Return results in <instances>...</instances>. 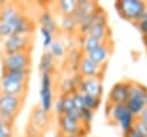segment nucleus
Masks as SVG:
<instances>
[{"mask_svg":"<svg viewBox=\"0 0 147 137\" xmlns=\"http://www.w3.org/2000/svg\"><path fill=\"white\" fill-rule=\"evenodd\" d=\"M124 105L137 117L141 111L147 107V86L139 82L131 81L127 98Z\"/></svg>","mask_w":147,"mask_h":137,"instance_id":"nucleus-1","label":"nucleus"},{"mask_svg":"<svg viewBox=\"0 0 147 137\" xmlns=\"http://www.w3.org/2000/svg\"><path fill=\"white\" fill-rule=\"evenodd\" d=\"M118 16L134 24L147 9V2L142 0H118L115 2Z\"/></svg>","mask_w":147,"mask_h":137,"instance_id":"nucleus-2","label":"nucleus"},{"mask_svg":"<svg viewBox=\"0 0 147 137\" xmlns=\"http://www.w3.org/2000/svg\"><path fill=\"white\" fill-rule=\"evenodd\" d=\"M106 114H107L108 121L110 123H115V124L119 125L123 134L129 131L133 127L136 119H137L126 108V106L124 104H117V105H108L107 104Z\"/></svg>","mask_w":147,"mask_h":137,"instance_id":"nucleus-3","label":"nucleus"},{"mask_svg":"<svg viewBox=\"0 0 147 137\" xmlns=\"http://www.w3.org/2000/svg\"><path fill=\"white\" fill-rule=\"evenodd\" d=\"M23 97H16V96H8V94H1L0 93V117L2 122H9L14 123L15 119L20 114L23 104H24Z\"/></svg>","mask_w":147,"mask_h":137,"instance_id":"nucleus-4","label":"nucleus"},{"mask_svg":"<svg viewBox=\"0 0 147 137\" xmlns=\"http://www.w3.org/2000/svg\"><path fill=\"white\" fill-rule=\"evenodd\" d=\"M31 52H20L11 54L1 53V71H17L31 69Z\"/></svg>","mask_w":147,"mask_h":137,"instance_id":"nucleus-5","label":"nucleus"},{"mask_svg":"<svg viewBox=\"0 0 147 137\" xmlns=\"http://www.w3.org/2000/svg\"><path fill=\"white\" fill-rule=\"evenodd\" d=\"M33 46L32 35H11L2 40V54L31 52Z\"/></svg>","mask_w":147,"mask_h":137,"instance_id":"nucleus-6","label":"nucleus"},{"mask_svg":"<svg viewBox=\"0 0 147 137\" xmlns=\"http://www.w3.org/2000/svg\"><path fill=\"white\" fill-rule=\"evenodd\" d=\"M57 125H59V132L62 135H77L86 137L90 125H85L82 121L72 119L71 116L63 114L57 117Z\"/></svg>","mask_w":147,"mask_h":137,"instance_id":"nucleus-7","label":"nucleus"},{"mask_svg":"<svg viewBox=\"0 0 147 137\" xmlns=\"http://www.w3.org/2000/svg\"><path fill=\"white\" fill-rule=\"evenodd\" d=\"M53 79L51 74H41L40 77V107L45 111L51 113L53 105H54V93H53Z\"/></svg>","mask_w":147,"mask_h":137,"instance_id":"nucleus-8","label":"nucleus"},{"mask_svg":"<svg viewBox=\"0 0 147 137\" xmlns=\"http://www.w3.org/2000/svg\"><path fill=\"white\" fill-rule=\"evenodd\" d=\"M77 73L83 78H102L106 67L99 66L91 61L86 55L80 56L78 63H77Z\"/></svg>","mask_w":147,"mask_h":137,"instance_id":"nucleus-9","label":"nucleus"},{"mask_svg":"<svg viewBox=\"0 0 147 137\" xmlns=\"http://www.w3.org/2000/svg\"><path fill=\"white\" fill-rule=\"evenodd\" d=\"M130 82H131V79H123V81L116 82L111 86V89L109 90L108 98H107V104L108 105L124 104L126 98H127Z\"/></svg>","mask_w":147,"mask_h":137,"instance_id":"nucleus-10","label":"nucleus"},{"mask_svg":"<svg viewBox=\"0 0 147 137\" xmlns=\"http://www.w3.org/2000/svg\"><path fill=\"white\" fill-rule=\"evenodd\" d=\"M49 122H51V114L48 112H45L40 106H34L32 108L28 124L37 129L39 132L44 134V131H46V129L48 128Z\"/></svg>","mask_w":147,"mask_h":137,"instance_id":"nucleus-11","label":"nucleus"},{"mask_svg":"<svg viewBox=\"0 0 147 137\" xmlns=\"http://www.w3.org/2000/svg\"><path fill=\"white\" fill-rule=\"evenodd\" d=\"M78 91L83 94H88L101 99L103 93L102 81L100 78H83L78 85Z\"/></svg>","mask_w":147,"mask_h":137,"instance_id":"nucleus-12","label":"nucleus"},{"mask_svg":"<svg viewBox=\"0 0 147 137\" xmlns=\"http://www.w3.org/2000/svg\"><path fill=\"white\" fill-rule=\"evenodd\" d=\"M28 92V83H17L0 78V93L25 98Z\"/></svg>","mask_w":147,"mask_h":137,"instance_id":"nucleus-13","label":"nucleus"},{"mask_svg":"<svg viewBox=\"0 0 147 137\" xmlns=\"http://www.w3.org/2000/svg\"><path fill=\"white\" fill-rule=\"evenodd\" d=\"M110 54H111V47L109 46V41H106V43H102L100 46H98L95 50L86 53L85 55L94 63L106 67L110 58Z\"/></svg>","mask_w":147,"mask_h":137,"instance_id":"nucleus-14","label":"nucleus"},{"mask_svg":"<svg viewBox=\"0 0 147 137\" xmlns=\"http://www.w3.org/2000/svg\"><path fill=\"white\" fill-rule=\"evenodd\" d=\"M98 8H99V5H98L95 1L78 0L77 9H76L75 14L72 15V17L75 18V21L77 22V24H79V23H80L83 20H85L87 16L92 15Z\"/></svg>","mask_w":147,"mask_h":137,"instance_id":"nucleus-15","label":"nucleus"},{"mask_svg":"<svg viewBox=\"0 0 147 137\" xmlns=\"http://www.w3.org/2000/svg\"><path fill=\"white\" fill-rule=\"evenodd\" d=\"M38 22L40 24V28L46 29L47 31H49L53 35H55L57 32V30H59V25H57V22H56L55 17L48 10L41 12V14L39 15Z\"/></svg>","mask_w":147,"mask_h":137,"instance_id":"nucleus-16","label":"nucleus"},{"mask_svg":"<svg viewBox=\"0 0 147 137\" xmlns=\"http://www.w3.org/2000/svg\"><path fill=\"white\" fill-rule=\"evenodd\" d=\"M87 36L94 37L101 41H109V36H110V28L108 26V24H102V23H98V24H93L88 32L86 33ZM85 35V36H86Z\"/></svg>","mask_w":147,"mask_h":137,"instance_id":"nucleus-17","label":"nucleus"},{"mask_svg":"<svg viewBox=\"0 0 147 137\" xmlns=\"http://www.w3.org/2000/svg\"><path fill=\"white\" fill-rule=\"evenodd\" d=\"M31 69L28 70H17V71H1V79L17 82V83H28L30 78Z\"/></svg>","mask_w":147,"mask_h":137,"instance_id":"nucleus-18","label":"nucleus"},{"mask_svg":"<svg viewBox=\"0 0 147 137\" xmlns=\"http://www.w3.org/2000/svg\"><path fill=\"white\" fill-rule=\"evenodd\" d=\"M54 68H55V59L47 50L41 54V58L39 61V71H40V74H51L52 75Z\"/></svg>","mask_w":147,"mask_h":137,"instance_id":"nucleus-19","label":"nucleus"},{"mask_svg":"<svg viewBox=\"0 0 147 137\" xmlns=\"http://www.w3.org/2000/svg\"><path fill=\"white\" fill-rule=\"evenodd\" d=\"M78 0H61L56 3V8L62 16H72L77 9Z\"/></svg>","mask_w":147,"mask_h":137,"instance_id":"nucleus-20","label":"nucleus"},{"mask_svg":"<svg viewBox=\"0 0 147 137\" xmlns=\"http://www.w3.org/2000/svg\"><path fill=\"white\" fill-rule=\"evenodd\" d=\"M60 25L61 29L67 33H74L78 30V24L72 16H62Z\"/></svg>","mask_w":147,"mask_h":137,"instance_id":"nucleus-21","label":"nucleus"},{"mask_svg":"<svg viewBox=\"0 0 147 137\" xmlns=\"http://www.w3.org/2000/svg\"><path fill=\"white\" fill-rule=\"evenodd\" d=\"M77 91V84L74 77H67L61 83V94H72Z\"/></svg>","mask_w":147,"mask_h":137,"instance_id":"nucleus-22","label":"nucleus"},{"mask_svg":"<svg viewBox=\"0 0 147 137\" xmlns=\"http://www.w3.org/2000/svg\"><path fill=\"white\" fill-rule=\"evenodd\" d=\"M102 43H106V41H101V40H99V39H96V38H94V37H91V36H85L84 37V40H83V50H84V52H85V54L86 53H88V52H91V51H93V50H95L98 46H100Z\"/></svg>","mask_w":147,"mask_h":137,"instance_id":"nucleus-23","label":"nucleus"},{"mask_svg":"<svg viewBox=\"0 0 147 137\" xmlns=\"http://www.w3.org/2000/svg\"><path fill=\"white\" fill-rule=\"evenodd\" d=\"M48 51H49V53L53 55L54 59H61V58L64 56V53H65L64 45H63L60 40H54L53 44L49 46Z\"/></svg>","mask_w":147,"mask_h":137,"instance_id":"nucleus-24","label":"nucleus"},{"mask_svg":"<svg viewBox=\"0 0 147 137\" xmlns=\"http://www.w3.org/2000/svg\"><path fill=\"white\" fill-rule=\"evenodd\" d=\"M100 101H101L100 98H95V97H92V96H88V94H84V108H87V109L94 112L99 108Z\"/></svg>","mask_w":147,"mask_h":137,"instance_id":"nucleus-25","label":"nucleus"},{"mask_svg":"<svg viewBox=\"0 0 147 137\" xmlns=\"http://www.w3.org/2000/svg\"><path fill=\"white\" fill-rule=\"evenodd\" d=\"M39 32H40V36H41V39H42V47H44L45 51H47L54 41V35L51 33L49 31H47L46 29H42V28L39 29Z\"/></svg>","mask_w":147,"mask_h":137,"instance_id":"nucleus-26","label":"nucleus"},{"mask_svg":"<svg viewBox=\"0 0 147 137\" xmlns=\"http://www.w3.org/2000/svg\"><path fill=\"white\" fill-rule=\"evenodd\" d=\"M61 102H62V108H63V114L69 113L70 111H72L75 108L74 105V100H72V96L71 94H61Z\"/></svg>","mask_w":147,"mask_h":137,"instance_id":"nucleus-27","label":"nucleus"},{"mask_svg":"<svg viewBox=\"0 0 147 137\" xmlns=\"http://www.w3.org/2000/svg\"><path fill=\"white\" fill-rule=\"evenodd\" d=\"M15 125L14 123L2 122L0 124V137H14Z\"/></svg>","mask_w":147,"mask_h":137,"instance_id":"nucleus-28","label":"nucleus"},{"mask_svg":"<svg viewBox=\"0 0 147 137\" xmlns=\"http://www.w3.org/2000/svg\"><path fill=\"white\" fill-rule=\"evenodd\" d=\"M133 25L138 29V31H139L142 36L147 35V9H146V12L142 14V16L139 18V21L136 22Z\"/></svg>","mask_w":147,"mask_h":137,"instance_id":"nucleus-29","label":"nucleus"},{"mask_svg":"<svg viewBox=\"0 0 147 137\" xmlns=\"http://www.w3.org/2000/svg\"><path fill=\"white\" fill-rule=\"evenodd\" d=\"M93 114L94 112L87 109V108H83L80 109V120L85 125H91V122L93 120Z\"/></svg>","mask_w":147,"mask_h":137,"instance_id":"nucleus-30","label":"nucleus"},{"mask_svg":"<svg viewBox=\"0 0 147 137\" xmlns=\"http://www.w3.org/2000/svg\"><path fill=\"white\" fill-rule=\"evenodd\" d=\"M13 35V29L8 23L5 22H0V39L5 40L6 38H8L9 36Z\"/></svg>","mask_w":147,"mask_h":137,"instance_id":"nucleus-31","label":"nucleus"},{"mask_svg":"<svg viewBox=\"0 0 147 137\" xmlns=\"http://www.w3.org/2000/svg\"><path fill=\"white\" fill-rule=\"evenodd\" d=\"M72 100H74V105H75V108L77 109H83L84 108V94L80 93L79 91H76L74 92L72 94Z\"/></svg>","mask_w":147,"mask_h":137,"instance_id":"nucleus-32","label":"nucleus"},{"mask_svg":"<svg viewBox=\"0 0 147 137\" xmlns=\"http://www.w3.org/2000/svg\"><path fill=\"white\" fill-rule=\"evenodd\" d=\"M134 127L141 132V135L144 136V137H147V125L145 124V123H142L140 120H138V119H136V122H134Z\"/></svg>","mask_w":147,"mask_h":137,"instance_id":"nucleus-33","label":"nucleus"},{"mask_svg":"<svg viewBox=\"0 0 147 137\" xmlns=\"http://www.w3.org/2000/svg\"><path fill=\"white\" fill-rule=\"evenodd\" d=\"M124 137H144L142 135H141V132L134 127V124H133V127L129 130V131H126V132H124Z\"/></svg>","mask_w":147,"mask_h":137,"instance_id":"nucleus-34","label":"nucleus"},{"mask_svg":"<svg viewBox=\"0 0 147 137\" xmlns=\"http://www.w3.org/2000/svg\"><path fill=\"white\" fill-rule=\"evenodd\" d=\"M137 119L140 120L142 123H145V124L147 125V107H145V108L141 111V113L137 116Z\"/></svg>","mask_w":147,"mask_h":137,"instance_id":"nucleus-35","label":"nucleus"},{"mask_svg":"<svg viewBox=\"0 0 147 137\" xmlns=\"http://www.w3.org/2000/svg\"><path fill=\"white\" fill-rule=\"evenodd\" d=\"M142 40H144V44H145V46H146V50H147V35L142 36Z\"/></svg>","mask_w":147,"mask_h":137,"instance_id":"nucleus-36","label":"nucleus"},{"mask_svg":"<svg viewBox=\"0 0 147 137\" xmlns=\"http://www.w3.org/2000/svg\"><path fill=\"white\" fill-rule=\"evenodd\" d=\"M24 137H42L41 135H25Z\"/></svg>","mask_w":147,"mask_h":137,"instance_id":"nucleus-37","label":"nucleus"},{"mask_svg":"<svg viewBox=\"0 0 147 137\" xmlns=\"http://www.w3.org/2000/svg\"><path fill=\"white\" fill-rule=\"evenodd\" d=\"M63 137H83V136H77V135H63Z\"/></svg>","mask_w":147,"mask_h":137,"instance_id":"nucleus-38","label":"nucleus"},{"mask_svg":"<svg viewBox=\"0 0 147 137\" xmlns=\"http://www.w3.org/2000/svg\"><path fill=\"white\" fill-rule=\"evenodd\" d=\"M55 137H63V135H62L61 132H59V131H57V132H56V135H55Z\"/></svg>","mask_w":147,"mask_h":137,"instance_id":"nucleus-39","label":"nucleus"},{"mask_svg":"<svg viewBox=\"0 0 147 137\" xmlns=\"http://www.w3.org/2000/svg\"><path fill=\"white\" fill-rule=\"evenodd\" d=\"M1 123H2V120H1V117H0V124H1Z\"/></svg>","mask_w":147,"mask_h":137,"instance_id":"nucleus-40","label":"nucleus"},{"mask_svg":"<svg viewBox=\"0 0 147 137\" xmlns=\"http://www.w3.org/2000/svg\"><path fill=\"white\" fill-rule=\"evenodd\" d=\"M0 76H1V69H0Z\"/></svg>","mask_w":147,"mask_h":137,"instance_id":"nucleus-41","label":"nucleus"}]
</instances>
